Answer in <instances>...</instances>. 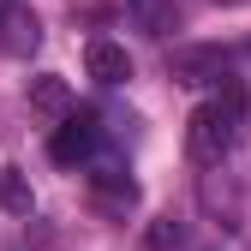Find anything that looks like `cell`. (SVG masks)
I'll return each instance as SVG.
<instances>
[{
	"label": "cell",
	"mask_w": 251,
	"mask_h": 251,
	"mask_svg": "<svg viewBox=\"0 0 251 251\" xmlns=\"http://www.w3.org/2000/svg\"><path fill=\"white\" fill-rule=\"evenodd\" d=\"M233 132H239V102H203L185 126V150H192V162L215 168L222 155L233 150Z\"/></svg>",
	"instance_id": "6da1fadb"
},
{
	"label": "cell",
	"mask_w": 251,
	"mask_h": 251,
	"mask_svg": "<svg viewBox=\"0 0 251 251\" xmlns=\"http://www.w3.org/2000/svg\"><path fill=\"white\" fill-rule=\"evenodd\" d=\"M96 144H102V126H96V114H66L54 126V138H48V155L60 168H78V162H90L96 155Z\"/></svg>",
	"instance_id": "7a4b0ae2"
},
{
	"label": "cell",
	"mask_w": 251,
	"mask_h": 251,
	"mask_svg": "<svg viewBox=\"0 0 251 251\" xmlns=\"http://www.w3.org/2000/svg\"><path fill=\"white\" fill-rule=\"evenodd\" d=\"M84 66H90L96 84H126V78H132V54H126L120 42H90L84 48Z\"/></svg>",
	"instance_id": "3957f363"
},
{
	"label": "cell",
	"mask_w": 251,
	"mask_h": 251,
	"mask_svg": "<svg viewBox=\"0 0 251 251\" xmlns=\"http://www.w3.org/2000/svg\"><path fill=\"white\" fill-rule=\"evenodd\" d=\"M30 108H36V114H48V120H66V108H72V90H66V78H54V72L30 78Z\"/></svg>",
	"instance_id": "277c9868"
},
{
	"label": "cell",
	"mask_w": 251,
	"mask_h": 251,
	"mask_svg": "<svg viewBox=\"0 0 251 251\" xmlns=\"http://www.w3.org/2000/svg\"><path fill=\"white\" fill-rule=\"evenodd\" d=\"M90 179H96V198H102L108 209H132V203H138V185L126 179V168H114V162H102V168L90 174Z\"/></svg>",
	"instance_id": "5b68a950"
},
{
	"label": "cell",
	"mask_w": 251,
	"mask_h": 251,
	"mask_svg": "<svg viewBox=\"0 0 251 251\" xmlns=\"http://www.w3.org/2000/svg\"><path fill=\"white\" fill-rule=\"evenodd\" d=\"M0 203H6L12 215H30V185L18 179V168H6V174H0Z\"/></svg>",
	"instance_id": "8992f818"
},
{
	"label": "cell",
	"mask_w": 251,
	"mask_h": 251,
	"mask_svg": "<svg viewBox=\"0 0 251 251\" xmlns=\"http://www.w3.org/2000/svg\"><path fill=\"white\" fill-rule=\"evenodd\" d=\"M144 251H179V222H155L150 227V245Z\"/></svg>",
	"instance_id": "52a82bcc"
}]
</instances>
